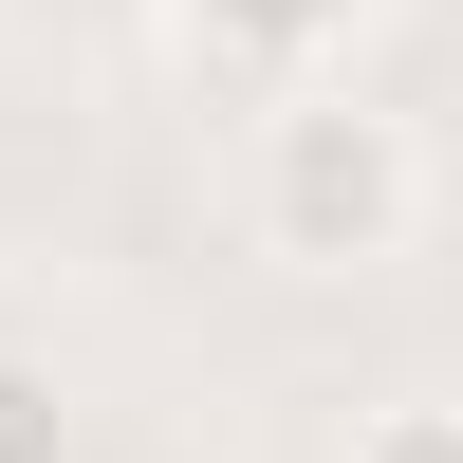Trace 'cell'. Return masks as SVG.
<instances>
[{
  "instance_id": "4",
  "label": "cell",
  "mask_w": 463,
  "mask_h": 463,
  "mask_svg": "<svg viewBox=\"0 0 463 463\" xmlns=\"http://www.w3.org/2000/svg\"><path fill=\"white\" fill-rule=\"evenodd\" d=\"M56 445V390H37V371H0V463H37Z\"/></svg>"
},
{
  "instance_id": "2",
  "label": "cell",
  "mask_w": 463,
  "mask_h": 463,
  "mask_svg": "<svg viewBox=\"0 0 463 463\" xmlns=\"http://www.w3.org/2000/svg\"><path fill=\"white\" fill-rule=\"evenodd\" d=\"M167 19H185V56H204L222 93L279 111V93H334V74H353V19H371V0H167Z\"/></svg>"
},
{
  "instance_id": "3",
  "label": "cell",
  "mask_w": 463,
  "mask_h": 463,
  "mask_svg": "<svg viewBox=\"0 0 463 463\" xmlns=\"http://www.w3.org/2000/svg\"><path fill=\"white\" fill-rule=\"evenodd\" d=\"M353 463H463V408H445V390H427V408H371Z\"/></svg>"
},
{
  "instance_id": "1",
  "label": "cell",
  "mask_w": 463,
  "mask_h": 463,
  "mask_svg": "<svg viewBox=\"0 0 463 463\" xmlns=\"http://www.w3.org/2000/svg\"><path fill=\"white\" fill-rule=\"evenodd\" d=\"M241 222L297 279H371V260L427 241V130L371 111L353 74H334V93H279L260 111V167H241Z\"/></svg>"
}]
</instances>
